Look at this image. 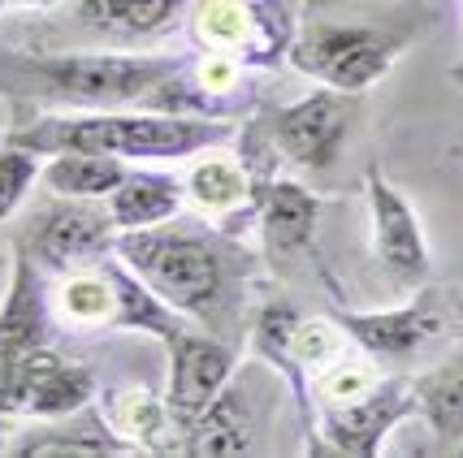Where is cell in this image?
Returning a JSON list of instances; mask_svg holds the SVG:
<instances>
[{"mask_svg": "<svg viewBox=\"0 0 463 458\" xmlns=\"http://www.w3.org/2000/svg\"><path fill=\"white\" fill-rule=\"evenodd\" d=\"M0 9H9V0H0Z\"/></svg>", "mask_w": 463, "mask_h": 458, "instance_id": "cell-30", "label": "cell"}, {"mask_svg": "<svg viewBox=\"0 0 463 458\" xmlns=\"http://www.w3.org/2000/svg\"><path fill=\"white\" fill-rule=\"evenodd\" d=\"M126 160L104 156V152H52L43 156L40 186L48 195H65V200H109L126 178Z\"/></svg>", "mask_w": 463, "mask_h": 458, "instance_id": "cell-23", "label": "cell"}, {"mask_svg": "<svg viewBox=\"0 0 463 458\" xmlns=\"http://www.w3.org/2000/svg\"><path fill=\"white\" fill-rule=\"evenodd\" d=\"M234 117H195L161 108H96V113H35L5 139L40 156L52 152H104L118 160H186L203 147L234 143Z\"/></svg>", "mask_w": 463, "mask_h": 458, "instance_id": "cell-3", "label": "cell"}, {"mask_svg": "<svg viewBox=\"0 0 463 458\" xmlns=\"http://www.w3.org/2000/svg\"><path fill=\"white\" fill-rule=\"evenodd\" d=\"M251 437H256V419H251L247 389H242L239 380H230L200 416L182 424V454H191V458L251 454Z\"/></svg>", "mask_w": 463, "mask_h": 458, "instance_id": "cell-21", "label": "cell"}, {"mask_svg": "<svg viewBox=\"0 0 463 458\" xmlns=\"http://www.w3.org/2000/svg\"><path fill=\"white\" fill-rule=\"evenodd\" d=\"M382 363L373 355H364L360 346L351 341L346 351H338V355L329 359V363H321L317 372H312V380H307V394H312V416L321 411V407H343V402H355L364 398L377 380H382ZM307 437V433H303Z\"/></svg>", "mask_w": 463, "mask_h": 458, "instance_id": "cell-25", "label": "cell"}, {"mask_svg": "<svg viewBox=\"0 0 463 458\" xmlns=\"http://www.w3.org/2000/svg\"><path fill=\"white\" fill-rule=\"evenodd\" d=\"M321 208H325L321 195H312L307 186L273 173V178L260 186V203H256V229H260L264 256L273 259V264L307 256V251H312V238H317Z\"/></svg>", "mask_w": 463, "mask_h": 458, "instance_id": "cell-17", "label": "cell"}, {"mask_svg": "<svg viewBox=\"0 0 463 458\" xmlns=\"http://www.w3.org/2000/svg\"><path fill=\"white\" fill-rule=\"evenodd\" d=\"M364 200H368V225H373V256L382 264L385 281L403 294L429 285L433 256H429L424 225L416 208L407 203V195L394 182H385L377 164H368V173H364Z\"/></svg>", "mask_w": 463, "mask_h": 458, "instance_id": "cell-13", "label": "cell"}, {"mask_svg": "<svg viewBox=\"0 0 463 458\" xmlns=\"http://www.w3.org/2000/svg\"><path fill=\"white\" fill-rule=\"evenodd\" d=\"M355 104H360V96L317 87L303 100H290L273 113H264L260 121L278 156L299 164V169L325 173L343 156V143L351 135V121H355Z\"/></svg>", "mask_w": 463, "mask_h": 458, "instance_id": "cell-11", "label": "cell"}, {"mask_svg": "<svg viewBox=\"0 0 463 458\" xmlns=\"http://www.w3.org/2000/svg\"><path fill=\"white\" fill-rule=\"evenodd\" d=\"M416 416V394L407 372H385L364 398L343 407H321L312 416L303 454H343V458H377L385 437Z\"/></svg>", "mask_w": 463, "mask_h": 458, "instance_id": "cell-8", "label": "cell"}, {"mask_svg": "<svg viewBox=\"0 0 463 458\" xmlns=\"http://www.w3.org/2000/svg\"><path fill=\"white\" fill-rule=\"evenodd\" d=\"M9 251H14V273L0 299V359H18L26 351L52 346V329H57L52 299H48V273L18 238H9Z\"/></svg>", "mask_w": 463, "mask_h": 458, "instance_id": "cell-16", "label": "cell"}, {"mask_svg": "<svg viewBox=\"0 0 463 458\" xmlns=\"http://www.w3.org/2000/svg\"><path fill=\"white\" fill-rule=\"evenodd\" d=\"M182 57L156 52H14L0 48V96L18 108L96 113L161 108Z\"/></svg>", "mask_w": 463, "mask_h": 458, "instance_id": "cell-2", "label": "cell"}, {"mask_svg": "<svg viewBox=\"0 0 463 458\" xmlns=\"http://www.w3.org/2000/svg\"><path fill=\"white\" fill-rule=\"evenodd\" d=\"M118 259L178 316L217 338L239 333L247 320V290L256 277V256L242 238L217 225H152L121 229L113 242Z\"/></svg>", "mask_w": 463, "mask_h": 458, "instance_id": "cell-1", "label": "cell"}, {"mask_svg": "<svg viewBox=\"0 0 463 458\" xmlns=\"http://www.w3.org/2000/svg\"><path fill=\"white\" fill-rule=\"evenodd\" d=\"M269 178H256L242 156H230L222 147H203L195 152V164L186 169L182 191L186 203L200 212L208 225H217L225 234L242 238L247 229H256V203H260V186Z\"/></svg>", "mask_w": 463, "mask_h": 458, "instance_id": "cell-15", "label": "cell"}, {"mask_svg": "<svg viewBox=\"0 0 463 458\" xmlns=\"http://www.w3.org/2000/svg\"><path fill=\"white\" fill-rule=\"evenodd\" d=\"M411 394H416V416H424V424L433 428V437L442 441L450 454H459L463 450V359L411 377Z\"/></svg>", "mask_w": 463, "mask_h": 458, "instance_id": "cell-24", "label": "cell"}, {"mask_svg": "<svg viewBox=\"0 0 463 458\" xmlns=\"http://www.w3.org/2000/svg\"><path fill=\"white\" fill-rule=\"evenodd\" d=\"M450 79H455V82H459V87H463V57H459V65L450 70Z\"/></svg>", "mask_w": 463, "mask_h": 458, "instance_id": "cell-28", "label": "cell"}, {"mask_svg": "<svg viewBox=\"0 0 463 458\" xmlns=\"http://www.w3.org/2000/svg\"><path fill=\"white\" fill-rule=\"evenodd\" d=\"M14 238L35 256L48 277H57L65 268L91 264L113 251L118 242V225L109 217L104 200H65L52 195V203H43L35 217L26 220V229Z\"/></svg>", "mask_w": 463, "mask_h": 458, "instance_id": "cell-12", "label": "cell"}, {"mask_svg": "<svg viewBox=\"0 0 463 458\" xmlns=\"http://www.w3.org/2000/svg\"><path fill=\"white\" fill-rule=\"evenodd\" d=\"M191 0H74V26L100 43H139L165 40L182 18Z\"/></svg>", "mask_w": 463, "mask_h": 458, "instance_id": "cell-18", "label": "cell"}, {"mask_svg": "<svg viewBox=\"0 0 463 458\" xmlns=\"http://www.w3.org/2000/svg\"><path fill=\"white\" fill-rule=\"evenodd\" d=\"M57 5H74V0H9V9H57Z\"/></svg>", "mask_w": 463, "mask_h": 458, "instance_id": "cell-27", "label": "cell"}, {"mask_svg": "<svg viewBox=\"0 0 463 458\" xmlns=\"http://www.w3.org/2000/svg\"><path fill=\"white\" fill-rule=\"evenodd\" d=\"M100 407L104 424L118 433L135 454H182V424L174 419L165 394L139 389V385H121V389H104Z\"/></svg>", "mask_w": 463, "mask_h": 458, "instance_id": "cell-19", "label": "cell"}, {"mask_svg": "<svg viewBox=\"0 0 463 458\" xmlns=\"http://www.w3.org/2000/svg\"><path fill=\"white\" fill-rule=\"evenodd\" d=\"M251 355L264 359L278 377L290 385L295 394V411H299L303 433L312 428V394L307 380L312 372L329 363V359L346 351L351 338L343 333V324L334 316H303L295 303H264L256 320H251Z\"/></svg>", "mask_w": 463, "mask_h": 458, "instance_id": "cell-7", "label": "cell"}, {"mask_svg": "<svg viewBox=\"0 0 463 458\" xmlns=\"http://www.w3.org/2000/svg\"><path fill=\"white\" fill-rule=\"evenodd\" d=\"M100 398V380L91 368L57 355L52 346L0 359V416L61 419Z\"/></svg>", "mask_w": 463, "mask_h": 458, "instance_id": "cell-10", "label": "cell"}, {"mask_svg": "<svg viewBox=\"0 0 463 458\" xmlns=\"http://www.w3.org/2000/svg\"><path fill=\"white\" fill-rule=\"evenodd\" d=\"M165 359H169L165 402L178 424L200 416L239 372V346L195 324H186L174 341H165Z\"/></svg>", "mask_w": 463, "mask_h": 458, "instance_id": "cell-14", "label": "cell"}, {"mask_svg": "<svg viewBox=\"0 0 463 458\" xmlns=\"http://www.w3.org/2000/svg\"><path fill=\"white\" fill-rule=\"evenodd\" d=\"M40 169H43V156L22 147V143H0V225L18 212L26 195L35 191L40 182Z\"/></svg>", "mask_w": 463, "mask_h": 458, "instance_id": "cell-26", "label": "cell"}, {"mask_svg": "<svg viewBox=\"0 0 463 458\" xmlns=\"http://www.w3.org/2000/svg\"><path fill=\"white\" fill-rule=\"evenodd\" d=\"M182 203H186L182 178L165 173V169H126V178L104 200V208L121 234V229H152L165 220H178Z\"/></svg>", "mask_w": 463, "mask_h": 458, "instance_id": "cell-22", "label": "cell"}, {"mask_svg": "<svg viewBox=\"0 0 463 458\" xmlns=\"http://www.w3.org/2000/svg\"><path fill=\"white\" fill-rule=\"evenodd\" d=\"M299 31L295 0H195L186 35L200 52L239 61L242 70H278Z\"/></svg>", "mask_w": 463, "mask_h": 458, "instance_id": "cell-6", "label": "cell"}, {"mask_svg": "<svg viewBox=\"0 0 463 458\" xmlns=\"http://www.w3.org/2000/svg\"><path fill=\"white\" fill-rule=\"evenodd\" d=\"M48 299H52L57 324H65L70 333H82V338H96V333H143V338H156L165 346V341H174L191 324L174 307H165L121 264L118 251L57 273L48 281Z\"/></svg>", "mask_w": 463, "mask_h": 458, "instance_id": "cell-5", "label": "cell"}, {"mask_svg": "<svg viewBox=\"0 0 463 458\" xmlns=\"http://www.w3.org/2000/svg\"><path fill=\"white\" fill-rule=\"evenodd\" d=\"M433 26L429 9L399 5L385 14H355V18H329L307 14L290 43V65L317 87H334L346 96H364L377 82L390 79L411 43Z\"/></svg>", "mask_w": 463, "mask_h": 458, "instance_id": "cell-4", "label": "cell"}, {"mask_svg": "<svg viewBox=\"0 0 463 458\" xmlns=\"http://www.w3.org/2000/svg\"><path fill=\"white\" fill-rule=\"evenodd\" d=\"M9 450V441H5V416H0V454Z\"/></svg>", "mask_w": 463, "mask_h": 458, "instance_id": "cell-29", "label": "cell"}, {"mask_svg": "<svg viewBox=\"0 0 463 458\" xmlns=\"http://www.w3.org/2000/svg\"><path fill=\"white\" fill-rule=\"evenodd\" d=\"M5 454H14V458H65V454L113 458V454H135V450L104 424L100 407L91 402V407H82L74 416L40 419L35 428L18 433V441H9Z\"/></svg>", "mask_w": 463, "mask_h": 458, "instance_id": "cell-20", "label": "cell"}, {"mask_svg": "<svg viewBox=\"0 0 463 458\" xmlns=\"http://www.w3.org/2000/svg\"><path fill=\"white\" fill-rule=\"evenodd\" d=\"M329 316L343 324V333L364 355H373L390 372H403L411 359L424 355L450 329L446 294L433 285L411 290V299L403 307H385V312H355V307H346V299H334Z\"/></svg>", "mask_w": 463, "mask_h": 458, "instance_id": "cell-9", "label": "cell"}]
</instances>
